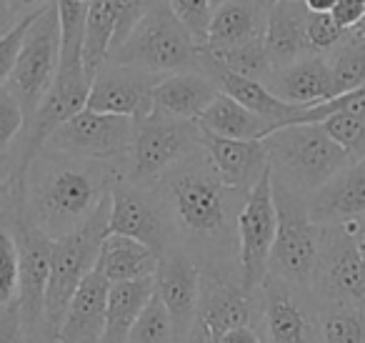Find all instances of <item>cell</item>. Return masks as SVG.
Segmentation results:
<instances>
[{
  "instance_id": "1",
  "label": "cell",
  "mask_w": 365,
  "mask_h": 343,
  "mask_svg": "<svg viewBox=\"0 0 365 343\" xmlns=\"http://www.w3.org/2000/svg\"><path fill=\"white\" fill-rule=\"evenodd\" d=\"M155 188L168 208L175 243L198 266L240 263L238 218L245 193L225 186L203 146L178 163Z\"/></svg>"
},
{
  "instance_id": "2",
  "label": "cell",
  "mask_w": 365,
  "mask_h": 343,
  "mask_svg": "<svg viewBox=\"0 0 365 343\" xmlns=\"http://www.w3.org/2000/svg\"><path fill=\"white\" fill-rule=\"evenodd\" d=\"M118 181H123V163L86 161L43 148L16 181V193L28 218L58 241L78 231Z\"/></svg>"
},
{
  "instance_id": "3",
  "label": "cell",
  "mask_w": 365,
  "mask_h": 343,
  "mask_svg": "<svg viewBox=\"0 0 365 343\" xmlns=\"http://www.w3.org/2000/svg\"><path fill=\"white\" fill-rule=\"evenodd\" d=\"M273 181L308 198L350 166V158L320 123H293L263 138Z\"/></svg>"
},
{
  "instance_id": "4",
  "label": "cell",
  "mask_w": 365,
  "mask_h": 343,
  "mask_svg": "<svg viewBox=\"0 0 365 343\" xmlns=\"http://www.w3.org/2000/svg\"><path fill=\"white\" fill-rule=\"evenodd\" d=\"M200 56L203 46L178 21L168 0H150L145 16L133 28L125 43L108 56V63L173 76L182 71H203Z\"/></svg>"
},
{
  "instance_id": "5",
  "label": "cell",
  "mask_w": 365,
  "mask_h": 343,
  "mask_svg": "<svg viewBox=\"0 0 365 343\" xmlns=\"http://www.w3.org/2000/svg\"><path fill=\"white\" fill-rule=\"evenodd\" d=\"M110 233V196L101 203L96 213L78 231L53 241L51 278L46 291V311L43 318L58 333L73 296L86 281V276L98 266L101 248Z\"/></svg>"
},
{
  "instance_id": "6",
  "label": "cell",
  "mask_w": 365,
  "mask_h": 343,
  "mask_svg": "<svg viewBox=\"0 0 365 343\" xmlns=\"http://www.w3.org/2000/svg\"><path fill=\"white\" fill-rule=\"evenodd\" d=\"M203 146V131L193 121H175L150 113L135 121L130 151L123 163V181L155 188L178 163Z\"/></svg>"
},
{
  "instance_id": "7",
  "label": "cell",
  "mask_w": 365,
  "mask_h": 343,
  "mask_svg": "<svg viewBox=\"0 0 365 343\" xmlns=\"http://www.w3.org/2000/svg\"><path fill=\"white\" fill-rule=\"evenodd\" d=\"M273 198L278 231L270 251L268 276L310 291L318 263V226L308 213V198L278 181H273Z\"/></svg>"
},
{
  "instance_id": "8",
  "label": "cell",
  "mask_w": 365,
  "mask_h": 343,
  "mask_svg": "<svg viewBox=\"0 0 365 343\" xmlns=\"http://www.w3.org/2000/svg\"><path fill=\"white\" fill-rule=\"evenodd\" d=\"M58 66H61V13L58 3L53 0L51 6L43 8L38 21L28 31L18 63L6 83V88L21 103L26 121L36 116L38 106L53 88Z\"/></svg>"
},
{
  "instance_id": "9",
  "label": "cell",
  "mask_w": 365,
  "mask_h": 343,
  "mask_svg": "<svg viewBox=\"0 0 365 343\" xmlns=\"http://www.w3.org/2000/svg\"><path fill=\"white\" fill-rule=\"evenodd\" d=\"M0 223L13 233L21 258V293H18V306H21L23 321H26L28 336L36 333L46 323V291L48 278H51V261H53V238L46 236L36 223L28 218L16 188L8 203L6 213L0 216Z\"/></svg>"
},
{
  "instance_id": "10",
  "label": "cell",
  "mask_w": 365,
  "mask_h": 343,
  "mask_svg": "<svg viewBox=\"0 0 365 343\" xmlns=\"http://www.w3.org/2000/svg\"><path fill=\"white\" fill-rule=\"evenodd\" d=\"M310 293L318 303L365 306V258L343 223L318 226V263Z\"/></svg>"
},
{
  "instance_id": "11",
  "label": "cell",
  "mask_w": 365,
  "mask_h": 343,
  "mask_svg": "<svg viewBox=\"0 0 365 343\" xmlns=\"http://www.w3.org/2000/svg\"><path fill=\"white\" fill-rule=\"evenodd\" d=\"M260 318V293H250L243 283L240 263H210L200 266L198 323L218 338L240 326H255Z\"/></svg>"
},
{
  "instance_id": "12",
  "label": "cell",
  "mask_w": 365,
  "mask_h": 343,
  "mask_svg": "<svg viewBox=\"0 0 365 343\" xmlns=\"http://www.w3.org/2000/svg\"><path fill=\"white\" fill-rule=\"evenodd\" d=\"M135 121L125 116H110V113L81 111L66 121L51 138L46 141L48 151L66 153V156L86 158V161H108L125 163L130 151Z\"/></svg>"
},
{
  "instance_id": "13",
  "label": "cell",
  "mask_w": 365,
  "mask_h": 343,
  "mask_svg": "<svg viewBox=\"0 0 365 343\" xmlns=\"http://www.w3.org/2000/svg\"><path fill=\"white\" fill-rule=\"evenodd\" d=\"M263 343H320V306L303 288L268 276L260 291Z\"/></svg>"
},
{
  "instance_id": "14",
  "label": "cell",
  "mask_w": 365,
  "mask_h": 343,
  "mask_svg": "<svg viewBox=\"0 0 365 343\" xmlns=\"http://www.w3.org/2000/svg\"><path fill=\"white\" fill-rule=\"evenodd\" d=\"M278 231V211L273 198V173H265L258 186L245 196L243 211L238 218L240 238V273L250 293L258 296L268 278L270 251Z\"/></svg>"
},
{
  "instance_id": "15",
  "label": "cell",
  "mask_w": 365,
  "mask_h": 343,
  "mask_svg": "<svg viewBox=\"0 0 365 343\" xmlns=\"http://www.w3.org/2000/svg\"><path fill=\"white\" fill-rule=\"evenodd\" d=\"M88 93H91V78H88V73H86V66L58 71L53 88L48 91V96L43 98L36 116L28 121L26 131H23V136L18 138V143H16L18 178H21V173L26 171L28 163L43 151L46 141L63 126V123L71 121V118L78 116L81 111H86Z\"/></svg>"
},
{
  "instance_id": "16",
  "label": "cell",
  "mask_w": 365,
  "mask_h": 343,
  "mask_svg": "<svg viewBox=\"0 0 365 343\" xmlns=\"http://www.w3.org/2000/svg\"><path fill=\"white\" fill-rule=\"evenodd\" d=\"M110 233L130 236L160 256L175 243L173 223L158 188L118 181L110 191Z\"/></svg>"
},
{
  "instance_id": "17",
  "label": "cell",
  "mask_w": 365,
  "mask_h": 343,
  "mask_svg": "<svg viewBox=\"0 0 365 343\" xmlns=\"http://www.w3.org/2000/svg\"><path fill=\"white\" fill-rule=\"evenodd\" d=\"M155 296L163 301L170 316L175 341L185 343L198 326V301H200V266L185 248L173 243L158 258V271L153 276Z\"/></svg>"
},
{
  "instance_id": "18",
  "label": "cell",
  "mask_w": 365,
  "mask_h": 343,
  "mask_svg": "<svg viewBox=\"0 0 365 343\" xmlns=\"http://www.w3.org/2000/svg\"><path fill=\"white\" fill-rule=\"evenodd\" d=\"M165 76L130 66H106L96 73L88 93V111L125 116L133 121L153 113V91Z\"/></svg>"
},
{
  "instance_id": "19",
  "label": "cell",
  "mask_w": 365,
  "mask_h": 343,
  "mask_svg": "<svg viewBox=\"0 0 365 343\" xmlns=\"http://www.w3.org/2000/svg\"><path fill=\"white\" fill-rule=\"evenodd\" d=\"M200 68L218 83V88L225 96L235 98L240 106H245L248 111H253L255 116L268 121L275 131L283 126L298 123L300 118H303V113L308 111V108H303V106H290V103L280 101L278 96H273V93L268 91L265 83L250 81V78H243V76H238V73L228 71V68L215 61L205 48H203V56H200Z\"/></svg>"
},
{
  "instance_id": "20",
  "label": "cell",
  "mask_w": 365,
  "mask_h": 343,
  "mask_svg": "<svg viewBox=\"0 0 365 343\" xmlns=\"http://www.w3.org/2000/svg\"><path fill=\"white\" fill-rule=\"evenodd\" d=\"M108 293H110V281L96 266L68 306L66 318L58 328V343H101L106 331Z\"/></svg>"
},
{
  "instance_id": "21",
  "label": "cell",
  "mask_w": 365,
  "mask_h": 343,
  "mask_svg": "<svg viewBox=\"0 0 365 343\" xmlns=\"http://www.w3.org/2000/svg\"><path fill=\"white\" fill-rule=\"evenodd\" d=\"M265 86L280 101L303 108H315L338 96L325 56H305L290 66L278 68Z\"/></svg>"
},
{
  "instance_id": "22",
  "label": "cell",
  "mask_w": 365,
  "mask_h": 343,
  "mask_svg": "<svg viewBox=\"0 0 365 343\" xmlns=\"http://www.w3.org/2000/svg\"><path fill=\"white\" fill-rule=\"evenodd\" d=\"M308 213L315 226H333L365 216V161L350 163L325 186L310 193Z\"/></svg>"
},
{
  "instance_id": "23",
  "label": "cell",
  "mask_w": 365,
  "mask_h": 343,
  "mask_svg": "<svg viewBox=\"0 0 365 343\" xmlns=\"http://www.w3.org/2000/svg\"><path fill=\"white\" fill-rule=\"evenodd\" d=\"M220 96V88L205 71H182L165 76L153 91V113L175 121H193Z\"/></svg>"
},
{
  "instance_id": "24",
  "label": "cell",
  "mask_w": 365,
  "mask_h": 343,
  "mask_svg": "<svg viewBox=\"0 0 365 343\" xmlns=\"http://www.w3.org/2000/svg\"><path fill=\"white\" fill-rule=\"evenodd\" d=\"M203 148L225 186L235 188L245 196L270 171L263 141H233V138H218L203 133Z\"/></svg>"
},
{
  "instance_id": "25",
  "label": "cell",
  "mask_w": 365,
  "mask_h": 343,
  "mask_svg": "<svg viewBox=\"0 0 365 343\" xmlns=\"http://www.w3.org/2000/svg\"><path fill=\"white\" fill-rule=\"evenodd\" d=\"M273 3L275 0H230L225 6L215 8L203 48L223 51V48L265 38Z\"/></svg>"
},
{
  "instance_id": "26",
  "label": "cell",
  "mask_w": 365,
  "mask_h": 343,
  "mask_svg": "<svg viewBox=\"0 0 365 343\" xmlns=\"http://www.w3.org/2000/svg\"><path fill=\"white\" fill-rule=\"evenodd\" d=\"M308 16L310 11L303 0H275L273 3L263 41L275 71L310 56L308 36H305Z\"/></svg>"
},
{
  "instance_id": "27",
  "label": "cell",
  "mask_w": 365,
  "mask_h": 343,
  "mask_svg": "<svg viewBox=\"0 0 365 343\" xmlns=\"http://www.w3.org/2000/svg\"><path fill=\"white\" fill-rule=\"evenodd\" d=\"M158 253L150 246L120 233H108L98 258V268L110 283L153 278L158 271Z\"/></svg>"
},
{
  "instance_id": "28",
  "label": "cell",
  "mask_w": 365,
  "mask_h": 343,
  "mask_svg": "<svg viewBox=\"0 0 365 343\" xmlns=\"http://www.w3.org/2000/svg\"><path fill=\"white\" fill-rule=\"evenodd\" d=\"M198 128L205 136L233 138V141H263L275 131L268 121L255 116L253 111L240 106L235 98L225 96L223 91L198 118Z\"/></svg>"
},
{
  "instance_id": "29",
  "label": "cell",
  "mask_w": 365,
  "mask_h": 343,
  "mask_svg": "<svg viewBox=\"0 0 365 343\" xmlns=\"http://www.w3.org/2000/svg\"><path fill=\"white\" fill-rule=\"evenodd\" d=\"M153 293H155L153 278L110 283L106 308V331H103L101 343H128V336H130L140 313L150 303Z\"/></svg>"
},
{
  "instance_id": "30",
  "label": "cell",
  "mask_w": 365,
  "mask_h": 343,
  "mask_svg": "<svg viewBox=\"0 0 365 343\" xmlns=\"http://www.w3.org/2000/svg\"><path fill=\"white\" fill-rule=\"evenodd\" d=\"M120 8H123V0H91V3H88L83 63H86V73H88V78H91V83H93V78H96V73L108 63Z\"/></svg>"
},
{
  "instance_id": "31",
  "label": "cell",
  "mask_w": 365,
  "mask_h": 343,
  "mask_svg": "<svg viewBox=\"0 0 365 343\" xmlns=\"http://www.w3.org/2000/svg\"><path fill=\"white\" fill-rule=\"evenodd\" d=\"M320 343H365V306L318 303Z\"/></svg>"
},
{
  "instance_id": "32",
  "label": "cell",
  "mask_w": 365,
  "mask_h": 343,
  "mask_svg": "<svg viewBox=\"0 0 365 343\" xmlns=\"http://www.w3.org/2000/svg\"><path fill=\"white\" fill-rule=\"evenodd\" d=\"M328 66L333 73L335 93L358 91L365 86V38L350 31L345 41L328 56ZM335 96V98H338Z\"/></svg>"
},
{
  "instance_id": "33",
  "label": "cell",
  "mask_w": 365,
  "mask_h": 343,
  "mask_svg": "<svg viewBox=\"0 0 365 343\" xmlns=\"http://www.w3.org/2000/svg\"><path fill=\"white\" fill-rule=\"evenodd\" d=\"M205 51H208V48H205ZM208 53L218 63H223L228 71L238 73V76H243V78H250V81L268 83L270 76L275 73L268 51H265L263 38L243 43V46L223 48V51H208Z\"/></svg>"
},
{
  "instance_id": "34",
  "label": "cell",
  "mask_w": 365,
  "mask_h": 343,
  "mask_svg": "<svg viewBox=\"0 0 365 343\" xmlns=\"http://www.w3.org/2000/svg\"><path fill=\"white\" fill-rule=\"evenodd\" d=\"M320 126H323L325 133L348 153L350 163L365 161V116L363 113L338 111L330 118H325Z\"/></svg>"
},
{
  "instance_id": "35",
  "label": "cell",
  "mask_w": 365,
  "mask_h": 343,
  "mask_svg": "<svg viewBox=\"0 0 365 343\" xmlns=\"http://www.w3.org/2000/svg\"><path fill=\"white\" fill-rule=\"evenodd\" d=\"M128 343H178L170 316H168L165 306H163V301L155 293H153L145 311L140 313L138 323L133 326Z\"/></svg>"
},
{
  "instance_id": "36",
  "label": "cell",
  "mask_w": 365,
  "mask_h": 343,
  "mask_svg": "<svg viewBox=\"0 0 365 343\" xmlns=\"http://www.w3.org/2000/svg\"><path fill=\"white\" fill-rule=\"evenodd\" d=\"M21 293V258L13 233L0 223V308L18 301Z\"/></svg>"
},
{
  "instance_id": "37",
  "label": "cell",
  "mask_w": 365,
  "mask_h": 343,
  "mask_svg": "<svg viewBox=\"0 0 365 343\" xmlns=\"http://www.w3.org/2000/svg\"><path fill=\"white\" fill-rule=\"evenodd\" d=\"M305 36H308V51L310 56H325L328 58L340 43L345 41L348 33L333 21L330 13H310L308 16V28H305Z\"/></svg>"
},
{
  "instance_id": "38",
  "label": "cell",
  "mask_w": 365,
  "mask_h": 343,
  "mask_svg": "<svg viewBox=\"0 0 365 343\" xmlns=\"http://www.w3.org/2000/svg\"><path fill=\"white\" fill-rule=\"evenodd\" d=\"M170 11L175 13V18L188 28V33L205 46V38H208L210 18H213V6L210 0H168Z\"/></svg>"
},
{
  "instance_id": "39",
  "label": "cell",
  "mask_w": 365,
  "mask_h": 343,
  "mask_svg": "<svg viewBox=\"0 0 365 343\" xmlns=\"http://www.w3.org/2000/svg\"><path fill=\"white\" fill-rule=\"evenodd\" d=\"M26 113L6 86L0 88V151H13L26 131Z\"/></svg>"
},
{
  "instance_id": "40",
  "label": "cell",
  "mask_w": 365,
  "mask_h": 343,
  "mask_svg": "<svg viewBox=\"0 0 365 343\" xmlns=\"http://www.w3.org/2000/svg\"><path fill=\"white\" fill-rule=\"evenodd\" d=\"M48 6H51V3H48ZM41 13H43V8L36 13H31V16L21 18L18 26L13 28L8 36L0 38V88L6 86L8 78H11L13 68H16V63H18V56H21V51H23V43H26L28 31H31V26L38 21Z\"/></svg>"
},
{
  "instance_id": "41",
  "label": "cell",
  "mask_w": 365,
  "mask_h": 343,
  "mask_svg": "<svg viewBox=\"0 0 365 343\" xmlns=\"http://www.w3.org/2000/svg\"><path fill=\"white\" fill-rule=\"evenodd\" d=\"M0 343H31L18 301L0 308Z\"/></svg>"
},
{
  "instance_id": "42",
  "label": "cell",
  "mask_w": 365,
  "mask_h": 343,
  "mask_svg": "<svg viewBox=\"0 0 365 343\" xmlns=\"http://www.w3.org/2000/svg\"><path fill=\"white\" fill-rule=\"evenodd\" d=\"M330 16L345 33L355 31L365 16V0H338Z\"/></svg>"
},
{
  "instance_id": "43",
  "label": "cell",
  "mask_w": 365,
  "mask_h": 343,
  "mask_svg": "<svg viewBox=\"0 0 365 343\" xmlns=\"http://www.w3.org/2000/svg\"><path fill=\"white\" fill-rule=\"evenodd\" d=\"M213 343H263V336L255 331V326H240L220 333L218 338H213Z\"/></svg>"
},
{
  "instance_id": "44",
  "label": "cell",
  "mask_w": 365,
  "mask_h": 343,
  "mask_svg": "<svg viewBox=\"0 0 365 343\" xmlns=\"http://www.w3.org/2000/svg\"><path fill=\"white\" fill-rule=\"evenodd\" d=\"M18 181V153L13 151H0V188L11 186Z\"/></svg>"
},
{
  "instance_id": "45",
  "label": "cell",
  "mask_w": 365,
  "mask_h": 343,
  "mask_svg": "<svg viewBox=\"0 0 365 343\" xmlns=\"http://www.w3.org/2000/svg\"><path fill=\"white\" fill-rule=\"evenodd\" d=\"M18 21H21V18L13 13L11 0H0V38L8 36V33L18 26Z\"/></svg>"
},
{
  "instance_id": "46",
  "label": "cell",
  "mask_w": 365,
  "mask_h": 343,
  "mask_svg": "<svg viewBox=\"0 0 365 343\" xmlns=\"http://www.w3.org/2000/svg\"><path fill=\"white\" fill-rule=\"evenodd\" d=\"M48 3H53V0H11L13 13H16L18 18L31 16V13L41 11V8H46Z\"/></svg>"
},
{
  "instance_id": "47",
  "label": "cell",
  "mask_w": 365,
  "mask_h": 343,
  "mask_svg": "<svg viewBox=\"0 0 365 343\" xmlns=\"http://www.w3.org/2000/svg\"><path fill=\"white\" fill-rule=\"evenodd\" d=\"M28 338H31V343H58V333L53 331L48 323H43V326L38 328L36 333H31Z\"/></svg>"
},
{
  "instance_id": "48",
  "label": "cell",
  "mask_w": 365,
  "mask_h": 343,
  "mask_svg": "<svg viewBox=\"0 0 365 343\" xmlns=\"http://www.w3.org/2000/svg\"><path fill=\"white\" fill-rule=\"evenodd\" d=\"M303 3L310 13H330L338 0H303Z\"/></svg>"
},
{
  "instance_id": "49",
  "label": "cell",
  "mask_w": 365,
  "mask_h": 343,
  "mask_svg": "<svg viewBox=\"0 0 365 343\" xmlns=\"http://www.w3.org/2000/svg\"><path fill=\"white\" fill-rule=\"evenodd\" d=\"M185 343H213V336H210V333L205 331V328L198 323V326H195V331L190 333L188 341H185Z\"/></svg>"
},
{
  "instance_id": "50",
  "label": "cell",
  "mask_w": 365,
  "mask_h": 343,
  "mask_svg": "<svg viewBox=\"0 0 365 343\" xmlns=\"http://www.w3.org/2000/svg\"><path fill=\"white\" fill-rule=\"evenodd\" d=\"M13 188H16V183H11V186H3V188H0V216L6 213L8 203H11V198H13Z\"/></svg>"
},
{
  "instance_id": "51",
  "label": "cell",
  "mask_w": 365,
  "mask_h": 343,
  "mask_svg": "<svg viewBox=\"0 0 365 343\" xmlns=\"http://www.w3.org/2000/svg\"><path fill=\"white\" fill-rule=\"evenodd\" d=\"M353 33H358V36H363V38H365V16H363V21H360V26L355 28Z\"/></svg>"
},
{
  "instance_id": "52",
  "label": "cell",
  "mask_w": 365,
  "mask_h": 343,
  "mask_svg": "<svg viewBox=\"0 0 365 343\" xmlns=\"http://www.w3.org/2000/svg\"><path fill=\"white\" fill-rule=\"evenodd\" d=\"M225 3H230V0H210V6H213V11H215V8H220V6H225Z\"/></svg>"
},
{
  "instance_id": "53",
  "label": "cell",
  "mask_w": 365,
  "mask_h": 343,
  "mask_svg": "<svg viewBox=\"0 0 365 343\" xmlns=\"http://www.w3.org/2000/svg\"><path fill=\"white\" fill-rule=\"evenodd\" d=\"M78 3H91V0H78Z\"/></svg>"
}]
</instances>
